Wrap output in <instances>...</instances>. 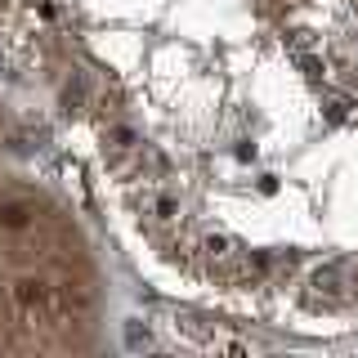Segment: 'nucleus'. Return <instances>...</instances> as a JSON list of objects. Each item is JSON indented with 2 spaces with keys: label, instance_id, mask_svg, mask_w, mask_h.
I'll list each match as a JSON object with an SVG mask.
<instances>
[{
  "label": "nucleus",
  "instance_id": "nucleus-1",
  "mask_svg": "<svg viewBox=\"0 0 358 358\" xmlns=\"http://www.w3.org/2000/svg\"><path fill=\"white\" fill-rule=\"evenodd\" d=\"M0 41L148 282L287 341L358 336L350 0H0Z\"/></svg>",
  "mask_w": 358,
  "mask_h": 358
},
{
  "label": "nucleus",
  "instance_id": "nucleus-2",
  "mask_svg": "<svg viewBox=\"0 0 358 358\" xmlns=\"http://www.w3.org/2000/svg\"><path fill=\"white\" fill-rule=\"evenodd\" d=\"M50 134L0 103V354H103L121 327L117 273Z\"/></svg>",
  "mask_w": 358,
  "mask_h": 358
},
{
  "label": "nucleus",
  "instance_id": "nucleus-3",
  "mask_svg": "<svg viewBox=\"0 0 358 358\" xmlns=\"http://www.w3.org/2000/svg\"><path fill=\"white\" fill-rule=\"evenodd\" d=\"M350 5H354V14H358V0H350Z\"/></svg>",
  "mask_w": 358,
  "mask_h": 358
}]
</instances>
